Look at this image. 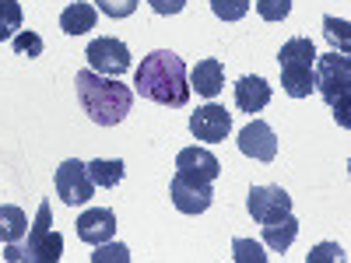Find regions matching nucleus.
<instances>
[{
	"instance_id": "obj_5",
	"label": "nucleus",
	"mask_w": 351,
	"mask_h": 263,
	"mask_svg": "<svg viewBox=\"0 0 351 263\" xmlns=\"http://www.w3.org/2000/svg\"><path fill=\"white\" fill-rule=\"evenodd\" d=\"M313 64H316L313 39L295 36L281 46L278 67H281V88L288 99H309L313 95Z\"/></svg>"
},
{
	"instance_id": "obj_24",
	"label": "nucleus",
	"mask_w": 351,
	"mask_h": 263,
	"mask_svg": "<svg viewBox=\"0 0 351 263\" xmlns=\"http://www.w3.org/2000/svg\"><path fill=\"white\" fill-rule=\"evenodd\" d=\"M256 14L263 21H285L291 14V0H256Z\"/></svg>"
},
{
	"instance_id": "obj_14",
	"label": "nucleus",
	"mask_w": 351,
	"mask_h": 263,
	"mask_svg": "<svg viewBox=\"0 0 351 263\" xmlns=\"http://www.w3.org/2000/svg\"><path fill=\"white\" fill-rule=\"evenodd\" d=\"M221 88H225V67H221V60L208 56V60H197L193 64V71H190V92H197L204 99H215Z\"/></svg>"
},
{
	"instance_id": "obj_2",
	"label": "nucleus",
	"mask_w": 351,
	"mask_h": 263,
	"mask_svg": "<svg viewBox=\"0 0 351 263\" xmlns=\"http://www.w3.org/2000/svg\"><path fill=\"white\" fill-rule=\"evenodd\" d=\"M74 84H77V102L95 127H116L127 120L134 105L130 84H120V77H102L95 71H77Z\"/></svg>"
},
{
	"instance_id": "obj_26",
	"label": "nucleus",
	"mask_w": 351,
	"mask_h": 263,
	"mask_svg": "<svg viewBox=\"0 0 351 263\" xmlns=\"http://www.w3.org/2000/svg\"><path fill=\"white\" fill-rule=\"evenodd\" d=\"M95 11L120 21V18H130L137 11V0H95Z\"/></svg>"
},
{
	"instance_id": "obj_12",
	"label": "nucleus",
	"mask_w": 351,
	"mask_h": 263,
	"mask_svg": "<svg viewBox=\"0 0 351 263\" xmlns=\"http://www.w3.org/2000/svg\"><path fill=\"white\" fill-rule=\"evenodd\" d=\"M239 151L253 162H274L278 158V134L263 120H253L239 130Z\"/></svg>"
},
{
	"instance_id": "obj_11",
	"label": "nucleus",
	"mask_w": 351,
	"mask_h": 263,
	"mask_svg": "<svg viewBox=\"0 0 351 263\" xmlns=\"http://www.w3.org/2000/svg\"><path fill=\"white\" fill-rule=\"evenodd\" d=\"M176 175L193 179V183H215L221 175V162L208 148H183L176 155Z\"/></svg>"
},
{
	"instance_id": "obj_10",
	"label": "nucleus",
	"mask_w": 351,
	"mask_h": 263,
	"mask_svg": "<svg viewBox=\"0 0 351 263\" xmlns=\"http://www.w3.org/2000/svg\"><path fill=\"white\" fill-rule=\"evenodd\" d=\"M246 211L253 214V221H274V218H285L291 214V197L281 190V186H253L250 197H246Z\"/></svg>"
},
{
	"instance_id": "obj_27",
	"label": "nucleus",
	"mask_w": 351,
	"mask_h": 263,
	"mask_svg": "<svg viewBox=\"0 0 351 263\" xmlns=\"http://www.w3.org/2000/svg\"><path fill=\"white\" fill-rule=\"evenodd\" d=\"M324 260H344V249H341L337 242H319V246L306 256V263H324Z\"/></svg>"
},
{
	"instance_id": "obj_19",
	"label": "nucleus",
	"mask_w": 351,
	"mask_h": 263,
	"mask_svg": "<svg viewBox=\"0 0 351 263\" xmlns=\"http://www.w3.org/2000/svg\"><path fill=\"white\" fill-rule=\"evenodd\" d=\"M25 228H28V218L21 208H14V203H4L0 208V242H18L25 239Z\"/></svg>"
},
{
	"instance_id": "obj_3",
	"label": "nucleus",
	"mask_w": 351,
	"mask_h": 263,
	"mask_svg": "<svg viewBox=\"0 0 351 263\" xmlns=\"http://www.w3.org/2000/svg\"><path fill=\"white\" fill-rule=\"evenodd\" d=\"M313 92H319L327 99V105L334 109L337 123L348 127V102H351V60L348 53H327L316 56L313 64Z\"/></svg>"
},
{
	"instance_id": "obj_7",
	"label": "nucleus",
	"mask_w": 351,
	"mask_h": 263,
	"mask_svg": "<svg viewBox=\"0 0 351 263\" xmlns=\"http://www.w3.org/2000/svg\"><path fill=\"white\" fill-rule=\"evenodd\" d=\"M84 56H88V71H95L102 77H120V74L130 71V49H127V42L112 39V36L92 39Z\"/></svg>"
},
{
	"instance_id": "obj_18",
	"label": "nucleus",
	"mask_w": 351,
	"mask_h": 263,
	"mask_svg": "<svg viewBox=\"0 0 351 263\" xmlns=\"http://www.w3.org/2000/svg\"><path fill=\"white\" fill-rule=\"evenodd\" d=\"M88 168V179H92L95 186L102 190H112V186H120L123 183V158H92V162H84Z\"/></svg>"
},
{
	"instance_id": "obj_23",
	"label": "nucleus",
	"mask_w": 351,
	"mask_h": 263,
	"mask_svg": "<svg viewBox=\"0 0 351 263\" xmlns=\"http://www.w3.org/2000/svg\"><path fill=\"white\" fill-rule=\"evenodd\" d=\"M232 253H236V263H267V253L253 239H236L232 242Z\"/></svg>"
},
{
	"instance_id": "obj_28",
	"label": "nucleus",
	"mask_w": 351,
	"mask_h": 263,
	"mask_svg": "<svg viewBox=\"0 0 351 263\" xmlns=\"http://www.w3.org/2000/svg\"><path fill=\"white\" fill-rule=\"evenodd\" d=\"M92 260L95 263H106V260H130V249L127 246H120V242H116V246H99V253H92Z\"/></svg>"
},
{
	"instance_id": "obj_6",
	"label": "nucleus",
	"mask_w": 351,
	"mask_h": 263,
	"mask_svg": "<svg viewBox=\"0 0 351 263\" xmlns=\"http://www.w3.org/2000/svg\"><path fill=\"white\" fill-rule=\"evenodd\" d=\"M53 183H56V197H60L67 208H81V203H88L95 197V183L88 179V168H84L81 158H67V162L56 165Z\"/></svg>"
},
{
	"instance_id": "obj_9",
	"label": "nucleus",
	"mask_w": 351,
	"mask_h": 263,
	"mask_svg": "<svg viewBox=\"0 0 351 263\" xmlns=\"http://www.w3.org/2000/svg\"><path fill=\"white\" fill-rule=\"evenodd\" d=\"M228 130H232V112L225 109V105H200L193 116H190V134L197 137V140H204V144H218V140H225L228 137Z\"/></svg>"
},
{
	"instance_id": "obj_8",
	"label": "nucleus",
	"mask_w": 351,
	"mask_h": 263,
	"mask_svg": "<svg viewBox=\"0 0 351 263\" xmlns=\"http://www.w3.org/2000/svg\"><path fill=\"white\" fill-rule=\"evenodd\" d=\"M169 197L176 203V211H183V214H204L215 203L211 183H193V179H183V175H172Z\"/></svg>"
},
{
	"instance_id": "obj_16",
	"label": "nucleus",
	"mask_w": 351,
	"mask_h": 263,
	"mask_svg": "<svg viewBox=\"0 0 351 263\" xmlns=\"http://www.w3.org/2000/svg\"><path fill=\"white\" fill-rule=\"evenodd\" d=\"M295 239H299V221L291 214L274 218V221H263V246H267L271 253H288Z\"/></svg>"
},
{
	"instance_id": "obj_1",
	"label": "nucleus",
	"mask_w": 351,
	"mask_h": 263,
	"mask_svg": "<svg viewBox=\"0 0 351 263\" xmlns=\"http://www.w3.org/2000/svg\"><path fill=\"white\" fill-rule=\"evenodd\" d=\"M134 92L141 99H152L169 109H183L190 102V81H186V64L183 56L169 49H155L141 60L134 74Z\"/></svg>"
},
{
	"instance_id": "obj_21",
	"label": "nucleus",
	"mask_w": 351,
	"mask_h": 263,
	"mask_svg": "<svg viewBox=\"0 0 351 263\" xmlns=\"http://www.w3.org/2000/svg\"><path fill=\"white\" fill-rule=\"evenodd\" d=\"M211 11L221 21H243L250 14V0H211Z\"/></svg>"
},
{
	"instance_id": "obj_25",
	"label": "nucleus",
	"mask_w": 351,
	"mask_h": 263,
	"mask_svg": "<svg viewBox=\"0 0 351 263\" xmlns=\"http://www.w3.org/2000/svg\"><path fill=\"white\" fill-rule=\"evenodd\" d=\"M11 42H14V53L18 56H28V60L43 56V36H36V32H18Z\"/></svg>"
},
{
	"instance_id": "obj_17",
	"label": "nucleus",
	"mask_w": 351,
	"mask_h": 263,
	"mask_svg": "<svg viewBox=\"0 0 351 263\" xmlns=\"http://www.w3.org/2000/svg\"><path fill=\"white\" fill-rule=\"evenodd\" d=\"M99 21V11L92 4H84V0H77V4H67L64 14H60V28L67 36H84V32H92Z\"/></svg>"
},
{
	"instance_id": "obj_4",
	"label": "nucleus",
	"mask_w": 351,
	"mask_h": 263,
	"mask_svg": "<svg viewBox=\"0 0 351 263\" xmlns=\"http://www.w3.org/2000/svg\"><path fill=\"white\" fill-rule=\"evenodd\" d=\"M49 225H53L49 203H39V214H36V225L28 231V239L8 242L4 260L8 263H56L64 256V239H60V231H53Z\"/></svg>"
},
{
	"instance_id": "obj_13",
	"label": "nucleus",
	"mask_w": 351,
	"mask_h": 263,
	"mask_svg": "<svg viewBox=\"0 0 351 263\" xmlns=\"http://www.w3.org/2000/svg\"><path fill=\"white\" fill-rule=\"evenodd\" d=\"M116 231V214L106 211V208H88L81 218H77V236L81 242H92V246H102L112 239Z\"/></svg>"
},
{
	"instance_id": "obj_22",
	"label": "nucleus",
	"mask_w": 351,
	"mask_h": 263,
	"mask_svg": "<svg viewBox=\"0 0 351 263\" xmlns=\"http://www.w3.org/2000/svg\"><path fill=\"white\" fill-rule=\"evenodd\" d=\"M324 36L330 39V46H341V53H351V39H348V21H337L334 14L324 18Z\"/></svg>"
},
{
	"instance_id": "obj_20",
	"label": "nucleus",
	"mask_w": 351,
	"mask_h": 263,
	"mask_svg": "<svg viewBox=\"0 0 351 263\" xmlns=\"http://www.w3.org/2000/svg\"><path fill=\"white\" fill-rule=\"evenodd\" d=\"M21 21H25V14H21L18 0H0V42L14 39L21 32Z\"/></svg>"
},
{
	"instance_id": "obj_29",
	"label": "nucleus",
	"mask_w": 351,
	"mask_h": 263,
	"mask_svg": "<svg viewBox=\"0 0 351 263\" xmlns=\"http://www.w3.org/2000/svg\"><path fill=\"white\" fill-rule=\"evenodd\" d=\"M183 8H186V0H152V11H155V14H162V18L180 14Z\"/></svg>"
},
{
	"instance_id": "obj_15",
	"label": "nucleus",
	"mask_w": 351,
	"mask_h": 263,
	"mask_svg": "<svg viewBox=\"0 0 351 263\" xmlns=\"http://www.w3.org/2000/svg\"><path fill=\"white\" fill-rule=\"evenodd\" d=\"M271 102V84L263 81V77H239L236 81V105L243 112H260V109H267Z\"/></svg>"
}]
</instances>
